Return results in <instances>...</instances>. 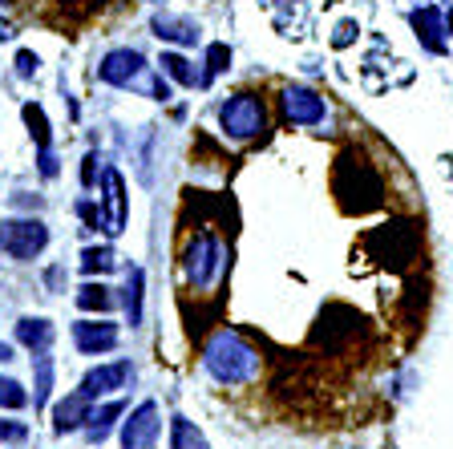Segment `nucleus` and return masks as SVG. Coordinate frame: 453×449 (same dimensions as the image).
<instances>
[{
	"label": "nucleus",
	"mask_w": 453,
	"mask_h": 449,
	"mask_svg": "<svg viewBox=\"0 0 453 449\" xmlns=\"http://www.w3.org/2000/svg\"><path fill=\"white\" fill-rule=\"evenodd\" d=\"M226 267V252L215 235H195L187 247V280L190 288H211Z\"/></svg>",
	"instance_id": "obj_3"
},
{
	"label": "nucleus",
	"mask_w": 453,
	"mask_h": 449,
	"mask_svg": "<svg viewBox=\"0 0 453 449\" xmlns=\"http://www.w3.org/2000/svg\"><path fill=\"white\" fill-rule=\"evenodd\" d=\"M85 422H89V401H85L81 393L65 397V401L53 409V433L57 437H65V433H73V430H85Z\"/></svg>",
	"instance_id": "obj_12"
},
{
	"label": "nucleus",
	"mask_w": 453,
	"mask_h": 449,
	"mask_svg": "<svg viewBox=\"0 0 453 449\" xmlns=\"http://www.w3.org/2000/svg\"><path fill=\"white\" fill-rule=\"evenodd\" d=\"M33 368H37V393H33V409H45L49 405V389H53V360L49 352H33Z\"/></svg>",
	"instance_id": "obj_18"
},
{
	"label": "nucleus",
	"mask_w": 453,
	"mask_h": 449,
	"mask_svg": "<svg viewBox=\"0 0 453 449\" xmlns=\"http://www.w3.org/2000/svg\"><path fill=\"white\" fill-rule=\"evenodd\" d=\"M126 413V405L122 401H110V405H102V409H89V422H85V437L94 441H105L110 437V425L118 422V417H122Z\"/></svg>",
	"instance_id": "obj_15"
},
{
	"label": "nucleus",
	"mask_w": 453,
	"mask_h": 449,
	"mask_svg": "<svg viewBox=\"0 0 453 449\" xmlns=\"http://www.w3.org/2000/svg\"><path fill=\"white\" fill-rule=\"evenodd\" d=\"M162 74L166 77H174L179 85H207V77L198 74V69H190V61L187 57H179V53H162Z\"/></svg>",
	"instance_id": "obj_17"
},
{
	"label": "nucleus",
	"mask_w": 453,
	"mask_h": 449,
	"mask_svg": "<svg viewBox=\"0 0 453 449\" xmlns=\"http://www.w3.org/2000/svg\"><path fill=\"white\" fill-rule=\"evenodd\" d=\"M81 267L89 275H94V272L105 275V272H113V267H118V259H113L110 247H85V252H81Z\"/></svg>",
	"instance_id": "obj_21"
},
{
	"label": "nucleus",
	"mask_w": 453,
	"mask_h": 449,
	"mask_svg": "<svg viewBox=\"0 0 453 449\" xmlns=\"http://www.w3.org/2000/svg\"><path fill=\"white\" fill-rule=\"evenodd\" d=\"M352 33H357V25H352V20H344V25L336 28V45H349V41H352Z\"/></svg>",
	"instance_id": "obj_24"
},
{
	"label": "nucleus",
	"mask_w": 453,
	"mask_h": 449,
	"mask_svg": "<svg viewBox=\"0 0 453 449\" xmlns=\"http://www.w3.org/2000/svg\"><path fill=\"white\" fill-rule=\"evenodd\" d=\"M150 4H166V0H150Z\"/></svg>",
	"instance_id": "obj_28"
},
{
	"label": "nucleus",
	"mask_w": 453,
	"mask_h": 449,
	"mask_svg": "<svg viewBox=\"0 0 453 449\" xmlns=\"http://www.w3.org/2000/svg\"><path fill=\"white\" fill-rule=\"evenodd\" d=\"M73 344L85 356H102L118 348V324L110 320H77L73 324Z\"/></svg>",
	"instance_id": "obj_9"
},
{
	"label": "nucleus",
	"mask_w": 453,
	"mask_h": 449,
	"mask_svg": "<svg viewBox=\"0 0 453 449\" xmlns=\"http://www.w3.org/2000/svg\"><path fill=\"white\" fill-rule=\"evenodd\" d=\"M158 433H162L158 405L142 401L138 409L130 413V422L122 425V449H154L158 445Z\"/></svg>",
	"instance_id": "obj_5"
},
{
	"label": "nucleus",
	"mask_w": 453,
	"mask_h": 449,
	"mask_svg": "<svg viewBox=\"0 0 453 449\" xmlns=\"http://www.w3.org/2000/svg\"><path fill=\"white\" fill-rule=\"evenodd\" d=\"M97 77L110 85H138L142 77H146V57H142L138 49H113V53L102 57Z\"/></svg>",
	"instance_id": "obj_7"
},
{
	"label": "nucleus",
	"mask_w": 453,
	"mask_h": 449,
	"mask_svg": "<svg viewBox=\"0 0 453 449\" xmlns=\"http://www.w3.org/2000/svg\"><path fill=\"white\" fill-rule=\"evenodd\" d=\"M142 296H146V272L142 267H130V280H126V316H130V328L142 324Z\"/></svg>",
	"instance_id": "obj_16"
},
{
	"label": "nucleus",
	"mask_w": 453,
	"mask_h": 449,
	"mask_svg": "<svg viewBox=\"0 0 453 449\" xmlns=\"http://www.w3.org/2000/svg\"><path fill=\"white\" fill-rule=\"evenodd\" d=\"M25 405H28V393L20 389V381L0 376V409H25Z\"/></svg>",
	"instance_id": "obj_22"
},
{
	"label": "nucleus",
	"mask_w": 453,
	"mask_h": 449,
	"mask_svg": "<svg viewBox=\"0 0 453 449\" xmlns=\"http://www.w3.org/2000/svg\"><path fill=\"white\" fill-rule=\"evenodd\" d=\"M126 215H130V203H126V187H122V174L118 170H105L102 174V219H105V231H122Z\"/></svg>",
	"instance_id": "obj_10"
},
{
	"label": "nucleus",
	"mask_w": 453,
	"mask_h": 449,
	"mask_svg": "<svg viewBox=\"0 0 453 449\" xmlns=\"http://www.w3.org/2000/svg\"><path fill=\"white\" fill-rule=\"evenodd\" d=\"M283 113H288V122L296 126H320L328 118V105H324L320 94H311L303 85H288L283 89Z\"/></svg>",
	"instance_id": "obj_8"
},
{
	"label": "nucleus",
	"mask_w": 453,
	"mask_h": 449,
	"mask_svg": "<svg viewBox=\"0 0 453 449\" xmlns=\"http://www.w3.org/2000/svg\"><path fill=\"white\" fill-rule=\"evenodd\" d=\"M203 365L219 384H243L259 373V352L239 332H215V340L203 352Z\"/></svg>",
	"instance_id": "obj_1"
},
{
	"label": "nucleus",
	"mask_w": 453,
	"mask_h": 449,
	"mask_svg": "<svg viewBox=\"0 0 453 449\" xmlns=\"http://www.w3.org/2000/svg\"><path fill=\"white\" fill-rule=\"evenodd\" d=\"M4 360H12V344H0V365H4Z\"/></svg>",
	"instance_id": "obj_27"
},
{
	"label": "nucleus",
	"mask_w": 453,
	"mask_h": 449,
	"mask_svg": "<svg viewBox=\"0 0 453 449\" xmlns=\"http://www.w3.org/2000/svg\"><path fill=\"white\" fill-rule=\"evenodd\" d=\"M413 28H417V37L434 49V53H441V49H445V33H449V12L437 9V4L417 9L413 12Z\"/></svg>",
	"instance_id": "obj_11"
},
{
	"label": "nucleus",
	"mask_w": 453,
	"mask_h": 449,
	"mask_svg": "<svg viewBox=\"0 0 453 449\" xmlns=\"http://www.w3.org/2000/svg\"><path fill=\"white\" fill-rule=\"evenodd\" d=\"M0 437L20 441V437H25V425H4V422H0Z\"/></svg>",
	"instance_id": "obj_25"
},
{
	"label": "nucleus",
	"mask_w": 453,
	"mask_h": 449,
	"mask_svg": "<svg viewBox=\"0 0 453 449\" xmlns=\"http://www.w3.org/2000/svg\"><path fill=\"white\" fill-rule=\"evenodd\" d=\"M17 340L25 348H33V352H45V348L53 344V324H49L45 316H25L17 324Z\"/></svg>",
	"instance_id": "obj_14"
},
{
	"label": "nucleus",
	"mask_w": 453,
	"mask_h": 449,
	"mask_svg": "<svg viewBox=\"0 0 453 449\" xmlns=\"http://www.w3.org/2000/svg\"><path fill=\"white\" fill-rule=\"evenodd\" d=\"M170 449H211V445L187 417H174V422H170Z\"/></svg>",
	"instance_id": "obj_19"
},
{
	"label": "nucleus",
	"mask_w": 453,
	"mask_h": 449,
	"mask_svg": "<svg viewBox=\"0 0 453 449\" xmlns=\"http://www.w3.org/2000/svg\"><path fill=\"white\" fill-rule=\"evenodd\" d=\"M17 69H20V77H33V74H37V57H33V53H20L17 57Z\"/></svg>",
	"instance_id": "obj_23"
},
{
	"label": "nucleus",
	"mask_w": 453,
	"mask_h": 449,
	"mask_svg": "<svg viewBox=\"0 0 453 449\" xmlns=\"http://www.w3.org/2000/svg\"><path fill=\"white\" fill-rule=\"evenodd\" d=\"M130 376H134L130 360H110V365L89 368V373L81 376V389H77V393H81L85 401H97V397H105V393L126 389V381H130Z\"/></svg>",
	"instance_id": "obj_6"
},
{
	"label": "nucleus",
	"mask_w": 453,
	"mask_h": 449,
	"mask_svg": "<svg viewBox=\"0 0 453 449\" xmlns=\"http://www.w3.org/2000/svg\"><path fill=\"white\" fill-rule=\"evenodd\" d=\"M77 308L81 312H110L113 308V296L105 283H85L81 291H77Z\"/></svg>",
	"instance_id": "obj_20"
},
{
	"label": "nucleus",
	"mask_w": 453,
	"mask_h": 449,
	"mask_svg": "<svg viewBox=\"0 0 453 449\" xmlns=\"http://www.w3.org/2000/svg\"><path fill=\"white\" fill-rule=\"evenodd\" d=\"M49 247V227L41 219H0V252L9 259H37Z\"/></svg>",
	"instance_id": "obj_2"
},
{
	"label": "nucleus",
	"mask_w": 453,
	"mask_h": 449,
	"mask_svg": "<svg viewBox=\"0 0 453 449\" xmlns=\"http://www.w3.org/2000/svg\"><path fill=\"white\" fill-rule=\"evenodd\" d=\"M12 37V25H9V20H0V41H9Z\"/></svg>",
	"instance_id": "obj_26"
},
{
	"label": "nucleus",
	"mask_w": 453,
	"mask_h": 449,
	"mask_svg": "<svg viewBox=\"0 0 453 449\" xmlns=\"http://www.w3.org/2000/svg\"><path fill=\"white\" fill-rule=\"evenodd\" d=\"M154 37L162 41H174V45H195L198 41V25L187 17H170V12H162V17H154Z\"/></svg>",
	"instance_id": "obj_13"
},
{
	"label": "nucleus",
	"mask_w": 453,
	"mask_h": 449,
	"mask_svg": "<svg viewBox=\"0 0 453 449\" xmlns=\"http://www.w3.org/2000/svg\"><path fill=\"white\" fill-rule=\"evenodd\" d=\"M219 122H223V130L231 134V138H255V134L267 126V110L255 94H235L223 102Z\"/></svg>",
	"instance_id": "obj_4"
}]
</instances>
